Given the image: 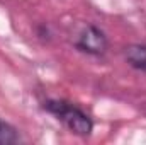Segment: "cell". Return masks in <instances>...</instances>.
I'll return each mask as SVG.
<instances>
[{"mask_svg":"<svg viewBox=\"0 0 146 145\" xmlns=\"http://www.w3.org/2000/svg\"><path fill=\"white\" fill-rule=\"evenodd\" d=\"M124 62L131 68L146 73V44L134 43V44L126 46L124 48Z\"/></svg>","mask_w":146,"mask_h":145,"instance_id":"3957f363","label":"cell"},{"mask_svg":"<svg viewBox=\"0 0 146 145\" xmlns=\"http://www.w3.org/2000/svg\"><path fill=\"white\" fill-rule=\"evenodd\" d=\"M73 46L80 53H85L88 56H102L107 53L109 39L100 28L94 24H85L75 33Z\"/></svg>","mask_w":146,"mask_h":145,"instance_id":"7a4b0ae2","label":"cell"},{"mask_svg":"<svg viewBox=\"0 0 146 145\" xmlns=\"http://www.w3.org/2000/svg\"><path fill=\"white\" fill-rule=\"evenodd\" d=\"M17 142H21L19 130L9 121L0 118V145H12Z\"/></svg>","mask_w":146,"mask_h":145,"instance_id":"277c9868","label":"cell"},{"mask_svg":"<svg viewBox=\"0 0 146 145\" xmlns=\"http://www.w3.org/2000/svg\"><path fill=\"white\" fill-rule=\"evenodd\" d=\"M42 109L53 114L58 121H61L73 135L88 137L94 130V121L90 114L70 101L65 99H46L42 103Z\"/></svg>","mask_w":146,"mask_h":145,"instance_id":"6da1fadb","label":"cell"}]
</instances>
